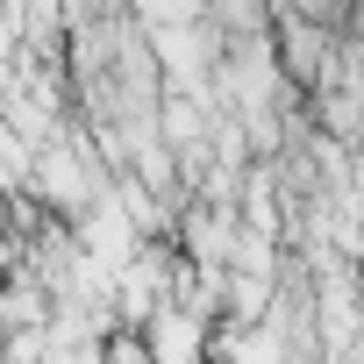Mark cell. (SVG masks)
<instances>
[{
    "label": "cell",
    "mask_w": 364,
    "mask_h": 364,
    "mask_svg": "<svg viewBox=\"0 0 364 364\" xmlns=\"http://www.w3.org/2000/svg\"><path fill=\"white\" fill-rule=\"evenodd\" d=\"M100 364H157V357H150L143 328H122V321H114V328L100 336Z\"/></svg>",
    "instance_id": "obj_1"
}]
</instances>
